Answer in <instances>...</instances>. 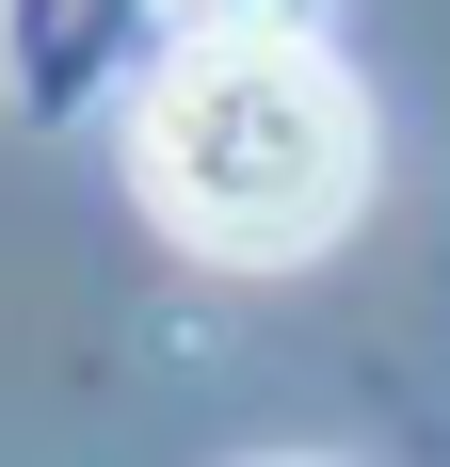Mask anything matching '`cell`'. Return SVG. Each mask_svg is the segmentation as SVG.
<instances>
[{
	"mask_svg": "<svg viewBox=\"0 0 450 467\" xmlns=\"http://www.w3.org/2000/svg\"><path fill=\"white\" fill-rule=\"evenodd\" d=\"M129 193L145 226L210 275H290L370 210V97L322 48L258 33H161L129 81Z\"/></svg>",
	"mask_w": 450,
	"mask_h": 467,
	"instance_id": "obj_1",
	"label": "cell"
},
{
	"mask_svg": "<svg viewBox=\"0 0 450 467\" xmlns=\"http://www.w3.org/2000/svg\"><path fill=\"white\" fill-rule=\"evenodd\" d=\"M338 0H178V33H258V48H322Z\"/></svg>",
	"mask_w": 450,
	"mask_h": 467,
	"instance_id": "obj_2",
	"label": "cell"
},
{
	"mask_svg": "<svg viewBox=\"0 0 450 467\" xmlns=\"http://www.w3.org/2000/svg\"><path fill=\"white\" fill-rule=\"evenodd\" d=\"M258 467H322V451H258Z\"/></svg>",
	"mask_w": 450,
	"mask_h": 467,
	"instance_id": "obj_3",
	"label": "cell"
}]
</instances>
